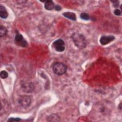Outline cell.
<instances>
[{"mask_svg": "<svg viewBox=\"0 0 122 122\" xmlns=\"http://www.w3.org/2000/svg\"><path fill=\"white\" fill-rule=\"evenodd\" d=\"M52 70L55 74L61 75L66 72L67 67L62 62H55L53 65Z\"/></svg>", "mask_w": 122, "mask_h": 122, "instance_id": "7a4b0ae2", "label": "cell"}, {"mask_svg": "<svg viewBox=\"0 0 122 122\" xmlns=\"http://www.w3.org/2000/svg\"><path fill=\"white\" fill-rule=\"evenodd\" d=\"M47 121L49 122H59L60 121V117L56 114H52L48 117Z\"/></svg>", "mask_w": 122, "mask_h": 122, "instance_id": "ba28073f", "label": "cell"}, {"mask_svg": "<svg viewBox=\"0 0 122 122\" xmlns=\"http://www.w3.org/2000/svg\"><path fill=\"white\" fill-rule=\"evenodd\" d=\"M8 30L7 29L3 26H0V37H4L7 34Z\"/></svg>", "mask_w": 122, "mask_h": 122, "instance_id": "7c38bea8", "label": "cell"}, {"mask_svg": "<svg viewBox=\"0 0 122 122\" xmlns=\"http://www.w3.org/2000/svg\"><path fill=\"white\" fill-rule=\"evenodd\" d=\"M114 13L117 15V16H119L121 15V10H119V9H116L114 11Z\"/></svg>", "mask_w": 122, "mask_h": 122, "instance_id": "2e32d148", "label": "cell"}, {"mask_svg": "<svg viewBox=\"0 0 122 122\" xmlns=\"http://www.w3.org/2000/svg\"><path fill=\"white\" fill-rule=\"evenodd\" d=\"M80 17L82 19L84 20H88L90 18L89 15L88 14H87V13H82L81 14Z\"/></svg>", "mask_w": 122, "mask_h": 122, "instance_id": "4fadbf2b", "label": "cell"}, {"mask_svg": "<svg viewBox=\"0 0 122 122\" xmlns=\"http://www.w3.org/2000/svg\"><path fill=\"white\" fill-rule=\"evenodd\" d=\"M44 7L47 10H51L54 8V4L52 0H47L45 2Z\"/></svg>", "mask_w": 122, "mask_h": 122, "instance_id": "8fae6325", "label": "cell"}, {"mask_svg": "<svg viewBox=\"0 0 122 122\" xmlns=\"http://www.w3.org/2000/svg\"><path fill=\"white\" fill-rule=\"evenodd\" d=\"M71 38L75 46L79 49H83L86 46L87 41L82 34L74 33L71 36Z\"/></svg>", "mask_w": 122, "mask_h": 122, "instance_id": "6da1fadb", "label": "cell"}, {"mask_svg": "<svg viewBox=\"0 0 122 122\" xmlns=\"http://www.w3.org/2000/svg\"><path fill=\"white\" fill-rule=\"evenodd\" d=\"M31 100L30 96L27 95H22L19 99L18 102L19 104L23 107H27L31 103Z\"/></svg>", "mask_w": 122, "mask_h": 122, "instance_id": "3957f363", "label": "cell"}, {"mask_svg": "<svg viewBox=\"0 0 122 122\" xmlns=\"http://www.w3.org/2000/svg\"><path fill=\"white\" fill-rule=\"evenodd\" d=\"M21 87L24 92H31L34 89V85L32 83L28 81H22L21 83Z\"/></svg>", "mask_w": 122, "mask_h": 122, "instance_id": "8992f818", "label": "cell"}, {"mask_svg": "<svg viewBox=\"0 0 122 122\" xmlns=\"http://www.w3.org/2000/svg\"><path fill=\"white\" fill-rule=\"evenodd\" d=\"M8 14L5 9V8L2 6L0 5V16L3 19H6L8 17Z\"/></svg>", "mask_w": 122, "mask_h": 122, "instance_id": "9c48e42d", "label": "cell"}, {"mask_svg": "<svg viewBox=\"0 0 122 122\" xmlns=\"http://www.w3.org/2000/svg\"><path fill=\"white\" fill-rule=\"evenodd\" d=\"M15 42L17 45L22 47H26L28 45L27 41L24 39L23 36L20 33H18L16 35Z\"/></svg>", "mask_w": 122, "mask_h": 122, "instance_id": "277c9868", "label": "cell"}, {"mask_svg": "<svg viewBox=\"0 0 122 122\" xmlns=\"http://www.w3.org/2000/svg\"><path fill=\"white\" fill-rule=\"evenodd\" d=\"M54 8H55V10H58V11H59V10H61V7L59 5H56Z\"/></svg>", "mask_w": 122, "mask_h": 122, "instance_id": "e0dca14e", "label": "cell"}, {"mask_svg": "<svg viewBox=\"0 0 122 122\" xmlns=\"http://www.w3.org/2000/svg\"><path fill=\"white\" fill-rule=\"evenodd\" d=\"M20 121V119L18 118H10L8 120V122H19Z\"/></svg>", "mask_w": 122, "mask_h": 122, "instance_id": "9a60e30c", "label": "cell"}, {"mask_svg": "<svg viewBox=\"0 0 122 122\" xmlns=\"http://www.w3.org/2000/svg\"><path fill=\"white\" fill-rule=\"evenodd\" d=\"M8 76V73L5 71H2L0 72V77L2 79H5Z\"/></svg>", "mask_w": 122, "mask_h": 122, "instance_id": "5bb4252c", "label": "cell"}, {"mask_svg": "<svg viewBox=\"0 0 122 122\" xmlns=\"http://www.w3.org/2000/svg\"><path fill=\"white\" fill-rule=\"evenodd\" d=\"M119 108H120V109L121 110V109H122V107H121V103H120V105H119Z\"/></svg>", "mask_w": 122, "mask_h": 122, "instance_id": "ac0fdd59", "label": "cell"}, {"mask_svg": "<svg viewBox=\"0 0 122 122\" xmlns=\"http://www.w3.org/2000/svg\"><path fill=\"white\" fill-rule=\"evenodd\" d=\"M62 15L67 18L68 19H69L71 20H76V15L75 14V13H73V12H64L63 13Z\"/></svg>", "mask_w": 122, "mask_h": 122, "instance_id": "30bf717a", "label": "cell"}, {"mask_svg": "<svg viewBox=\"0 0 122 122\" xmlns=\"http://www.w3.org/2000/svg\"><path fill=\"white\" fill-rule=\"evenodd\" d=\"M52 45L55 50L57 51L62 52L65 50L64 42L61 39H58L54 41Z\"/></svg>", "mask_w": 122, "mask_h": 122, "instance_id": "5b68a950", "label": "cell"}, {"mask_svg": "<svg viewBox=\"0 0 122 122\" xmlns=\"http://www.w3.org/2000/svg\"><path fill=\"white\" fill-rule=\"evenodd\" d=\"M115 37L112 35H110L108 36H103L101 38L100 40V42L102 45H104L113 41Z\"/></svg>", "mask_w": 122, "mask_h": 122, "instance_id": "52a82bcc", "label": "cell"}]
</instances>
